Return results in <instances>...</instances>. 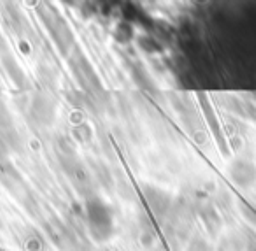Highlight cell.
<instances>
[{
  "instance_id": "1",
  "label": "cell",
  "mask_w": 256,
  "mask_h": 251,
  "mask_svg": "<svg viewBox=\"0 0 256 251\" xmlns=\"http://www.w3.org/2000/svg\"><path fill=\"white\" fill-rule=\"evenodd\" d=\"M58 160L60 165L64 169V172L68 176L72 186L76 188L81 197L90 198L95 193V181H93L90 170L86 169V165L82 163V160L79 158V155L76 153L74 146L65 139H60L58 142Z\"/></svg>"
},
{
  "instance_id": "2",
  "label": "cell",
  "mask_w": 256,
  "mask_h": 251,
  "mask_svg": "<svg viewBox=\"0 0 256 251\" xmlns=\"http://www.w3.org/2000/svg\"><path fill=\"white\" fill-rule=\"evenodd\" d=\"M84 211L88 230L92 233L93 240L107 242L114 233V219L110 207L98 195H93L90 198H84Z\"/></svg>"
},
{
  "instance_id": "3",
  "label": "cell",
  "mask_w": 256,
  "mask_h": 251,
  "mask_svg": "<svg viewBox=\"0 0 256 251\" xmlns=\"http://www.w3.org/2000/svg\"><path fill=\"white\" fill-rule=\"evenodd\" d=\"M68 64H70V71L78 79L79 86L84 90V93L90 99H93V102L106 99V90L100 83L98 74L95 72L88 57L79 48H74L72 53L68 55Z\"/></svg>"
},
{
  "instance_id": "4",
  "label": "cell",
  "mask_w": 256,
  "mask_h": 251,
  "mask_svg": "<svg viewBox=\"0 0 256 251\" xmlns=\"http://www.w3.org/2000/svg\"><path fill=\"white\" fill-rule=\"evenodd\" d=\"M0 183L9 190V193L26 209L32 216H39V205L37 198L32 193L30 186L25 183L22 174L16 170V167L9 162H4L0 165Z\"/></svg>"
},
{
  "instance_id": "5",
  "label": "cell",
  "mask_w": 256,
  "mask_h": 251,
  "mask_svg": "<svg viewBox=\"0 0 256 251\" xmlns=\"http://www.w3.org/2000/svg\"><path fill=\"white\" fill-rule=\"evenodd\" d=\"M39 15L42 16L44 25H46L48 32H50L51 39L58 46V50L64 55H70L72 50L76 48V43H74V34H72L68 23L62 18V15L56 9L42 8L39 9Z\"/></svg>"
},
{
  "instance_id": "6",
  "label": "cell",
  "mask_w": 256,
  "mask_h": 251,
  "mask_svg": "<svg viewBox=\"0 0 256 251\" xmlns=\"http://www.w3.org/2000/svg\"><path fill=\"white\" fill-rule=\"evenodd\" d=\"M44 230H46L50 240L54 244L58 251H84L86 246L79 240L74 230L58 216H51L44 219Z\"/></svg>"
},
{
  "instance_id": "7",
  "label": "cell",
  "mask_w": 256,
  "mask_h": 251,
  "mask_svg": "<svg viewBox=\"0 0 256 251\" xmlns=\"http://www.w3.org/2000/svg\"><path fill=\"white\" fill-rule=\"evenodd\" d=\"M0 144L8 146L14 151H20L23 144V139L20 135L18 128H16L11 111L2 102V99H0Z\"/></svg>"
},
{
  "instance_id": "8",
  "label": "cell",
  "mask_w": 256,
  "mask_h": 251,
  "mask_svg": "<svg viewBox=\"0 0 256 251\" xmlns=\"http://www.w3.org/2000/svg\"><path fill=\"white\" fill-rule=\"evenodd\" d=\"M144 198H146V204L150 205L151 212L158 221L167 219V216L172 211V198L167 191L160 190L158 186L146 184L144 186Z\"/></svg>"
},
{
  "instance_id": "9",
  "label": "cell",
  "mask_w": 256,
  "mask_h": 251,
  "mask_svg": "<svg viewBox=\"0 0 256 251\" xmlns=\"http://www.w3.org/2000/svg\"><path fill=\"white\" fill-rule=\"evenodd\" d=\"M32 114L42 127H50L56 120V104L48 93H37L32 100Z\"/></svg>"
},
{
  "instance_id": "10",
  "label": "cell",
  "mask_w": 256,
  "mask_h": 251,
  "mask_svg": "<svg viewBox=\"0 0 256 251\" xmlns=\"http://www.w3.org/2000/svg\"><path fill=\"white\" fill-rule=\"evenodd\" d=\"M0 62H2L4 69L8 71V74L11 76V79L16 83L18 88H28V81H26L25 72H23V69L18 65L16 58L12 57V51L9 50V44L6 43L2 34H0Z\"/></svg>"
},
{
  "instance_id": "11",
  "label": "cell",
  "mask_w": 256,
  "mask_h": 251,
  "mask_svg": "<svg viewBox=\"0 0 256 251\" xmlns=\"http://www.w3.org/2000/svg\"><path fill=\"white\" fill-rule=\"evenodd\" d=\"M204 109H206V114H207V118H209L210 125H212V130H214V134H216L218 141H220L221 148H223V149H226V144H224L223 137H221L220 127H218V123H216V118H214V113H212V109H210V106H209V104H204Z\"/></svg>"
},
{
  "instance_id": "12",
  "label": "cell",
  "mask_w": 256,
  "mask_h": 251,
  "mask_svg": "<svg viewBox=\"0 0 256 251\" xmlns=\"http://www.w3.org/2000/svg\"><path fill=\"white\" fill-rule=\"evenodd\" d=\"M2 148H4V146L0 144V165H2L4 162H8V160H6V151Z\"/></svg>"
},
{
  "instance_id": "13",
  "label": "cell",
  "mask_w": 256,
  "mask_h": 251,
  "mask_svg": "<svg viewBox=\"0 0 256 251\" xmlns=\"http://www.w3.org/2000/svg\"><path fill=\"white\" fill-rule=\"evenodd\" d=\"M98 251H109V249H106V247H100V249Z\"/></svg>"
}]
</instances>
